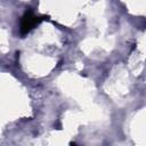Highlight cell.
Wrapping results in <instances>:
<instances>
[{"label":"cell","mask_w":146,"mask_h":146,"mask_svg":"<svg viewBox=\"0 0 146 146\" xmlns=\"http://www.w3.org/2000/svg\"><path fill=\"white\" fill-rule=\"evenodd\" d=\"M41 19L39 17H35L31 11H26L25 15L22 18V24H21V33L26 34L29 31H31Z\"/></svg>","instance_id":"cell-1"}]
</instances>
